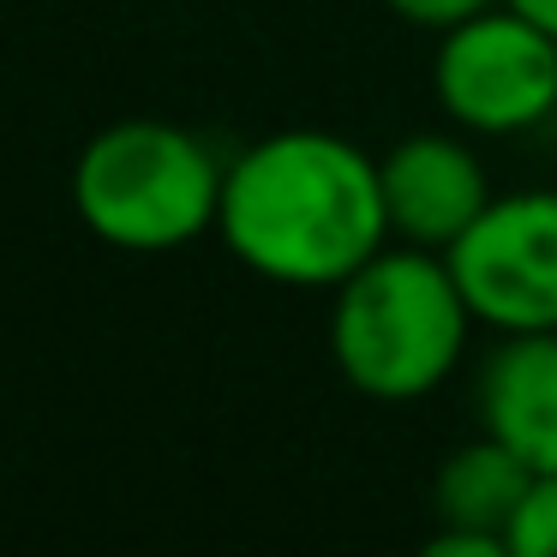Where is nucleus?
I'll return each mask as SVG.
<instances>
[{
    "label": "nucleus",
    "mask_w": 557,
    "mask_h": 557,
    "mask_svg": "<svg viewBox=\"0 0 557 557\" xmlns=\"http://www.w3.org/2000/svg\"><path fill=\"white\" fill-rule=\"evenodd\" d=\"M480 432L509 444L533 473H557V330L504 336L480 372Z\"/></svg>",
    "instance_id": "nucleus-7"
},
{
    "label": "nucleus",
    "mask_w": 557,
    "mask_h": 557,
    "mask_svg": "<svg viewBox=\"0 0 557 557\" xmlns=\"http://www.w3.org/2000/svg\"><path fill=\"white\" fill-rule=\"evenodd\" d=\"M384 181V210H389V234L408 246H432L449 252L461 234L473 228L485 205H492V181L485 162L468 150V138L456 133H413L377 162Z\"/></svg>",
    "instance_id": "nucleus-6"
},
{
    "label": "nucleus",
    "mask_w": 557,
    "mask_h": 557,
    "mask_svg": "<svg viewBox=\"0 0 557 557\" xmlns=\"http://www.w3.org/2000/svg\"><path fill=\"white\" fill-rule=\"evenodd\" d=\"M222 174L198 133L174 121H114L78 150L73 205L102 246L181 252L216 228Z\"/></svg>",
    "instance_id": "nucleus-3"
},
{
    "label": "nucleus",
    "mask_w": 557,
    "mask_h": 557,
    "mask_svg": "<svg viewBox=\"0 0 557 557\" xmlns=\"http://www.w3.org/2000/svg\"><path fill=\"white\" fill-rule=\"evenodd\" d=\"M432 97L461 133H528L557 114V37L504 0L437 37Z\"/></svg>",
    "instance_id": "nucleus-4"
},
{
    "label": "nucleus",
    "mask_w": 557,
    "mask_h": 557,
    "mask_svg": "<svg viewBox=\"0 0 557 557\" xmlns=\"http://www.w3.org/2000/svg\"><path fill=\"white\" fill-rule=\"evenodd\" d=\"M509 7H521V13L533 18V25H545L557 37V0H509Z\"/></svg>",
    "instance_id": "nucleus-12"
},
{
    "label": "nucleus",
    "mask_w": 557,
    "mask_h": 557,
    "mask_svg": "<svg viewBox=\"0 0 557 557\" xmlns=\"http://www.w3.org/2000/svg\"><path fill=\"white\" fill-rule=\"evenodd\" d=\"M425 552L432 557H509V545L485 540V533H468V528H437L432 540H425Z\"/></svg>",
    "instance_id": "nucleus-11"
},
{
    "label": "nucleus",
    "mask_w": 557,
    "mask_h": 557,
    "mask_svg": "<svg viewBox=\"0 0 557 557\" xmlns=\"http://www.w3.org/2000/svg\"><path fill=\"white\" fill-rule=\"evenodd\" d=\"M509 557H557V473H533L509 521Z\"/></svg>",
    "instance_id": "nucleus-9"
},
{
    "label": "nucleus",
    "mask_w": 557,
    "mask_h": 557,
    "mask_svg": "<svg viewBox=\"0 0 557 557\" xmlns=\"http://www.w3.org/2000/svg\"><path fill=\"white\" fill-rule=\"evenodd\" d=\"M528 485H533L528 461L509 444H497L492 432H480L473 444H461L432 480L437 528H468V533H485V540L509 545V521H516Z\"/></svg>",
    "instance_id": "nucleus-8"
},
{
    "label": "nucleus",
    "mask_w": 557,
    "mask_h": 557,
    "mask_svg": "<svg viewBox=\"0 0 557 557\" xmlns=\"http://www.w3.org/2000/svg\"><path fill=\"white\" fill-rule=\"evenodd\" d=\"M396 18H408V25H420V30H456V25H468V18H480V13H492V7H504V0H384Z\"/></svg>",
    "instance_id": "nucleus-10"
},
{
    "label": "nucleus",
    "mask_w": 557,
    "mask_h": 557,
    "mask_svg": "<svg viewBox=\"0 0 557 557\" xmlns=\"http://www.w3.org/2000/svg\"><path fill=\"white\" fill-rule=\"evenodd\" d=\"M330 294V360L360 396L420 401L456 372L473 312L444 252L384 246Z\"/></svg>",
    "instance_id": "nucleus-2"
},
{
    "label": "nucleus",
    "mask_w": 557,
    "mask_h": 557,
    "mask_svg": "<svg viewBox=\"0 0 557 557\" xmlns=\"http://www.w3.org/2000/svg\"><path fill=\"white\" fill-rule=\"evenodd\" d=\"M216 234L258 282L342 288L389 240L377 162L318 126L270 133L222 174Z\"/></svg>",
    "instance_id": "nucleus-1"
},
{
    "label": "nucleus",
    "mask_w": 557,
    "mask_h": 557,
    "mask_svg": "<svg viewBox=\"0 0 557 557\" xmlns=\"http://www.w3.org/2000/svg\"><path fill=\"white\" fill-rule=\"evenodd\" d=\"M444 258L473 324L497 336L557 330V193L492 198Z\"/></svg>",
    "instance_id": "nucleus-5"
}]
</instances>
